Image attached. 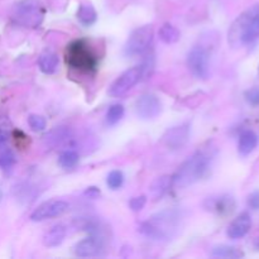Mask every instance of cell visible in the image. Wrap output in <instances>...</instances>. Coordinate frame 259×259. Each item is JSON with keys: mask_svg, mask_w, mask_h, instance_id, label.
I'll return each instance as SVG.
<instances>
[{"mask_svg": "<svg viewBox=\"0 0 259 259\" xmlns=\"http://www.w3.org/2000/svg\"><path fill=\"white\" fill-rule=\"evenodd\" d=\"M180 30L176 27H174L172 24H166L162 25L158 30V37L166 45H172V43H176L180 39Z\"/></svg>", "mask_w": 259, "mask_h": 259, "instance_id": "cell-22", "label": "cell"}, {"mask_svg": "<svg viewBox=\"0 0 259 259\" xmlns=\"http://www.w3.org/2000/svg\"><path fill=\"white\" fill-rule=\"evenodd\" d=\"M2 199H3V191L2 189H0V201H2Z\"/></svg>", "mask_w": 259, "mask_h": 259, "instance_id": "cell-33", "label": "cell"}, {"mask_svg": "<svg viewBox=\"0 0 259 259\" xmlns=\"http://www.w3.org/2000/svg\"><path fill=\"white\" fill-rule=\"evenodd\" d=\"M187 66L192 75L199 80L209 77V52L206 48L196 46L187 55Z\"/></svg>", "mask_w": 259, "mask_h": 259, "instance_id": "cell-8", "label": "cell"}, {"mask_svg": "<svg viewBox=\"0 0 259 259\" xmlns=\"http://www.w3.org/2000/svg\"><path fill=\"white\" fill-rule=\"evenodd\" d=\"M66 234H67V230H66V227L62 224L53 225L50 230L45 233L43 235V244L46 247H58L61 243L65 240Z\"/></svg>", "mask_w": 259, "mask_h": 259, "instance_id": "cell-16", "label": "cell"}, {"mask_svg": "<svg viewBox=\"0 0 259 259\" xmlns=\"http://www.w3.org/2000/svg\"><path fill=\"white\" fill-rule=\"evenodd\" d=\"M180 224H181L180 211L167 209L152 215L149 219L142 223L139 232L154 242H167L177 234L180 230Z\"/></svg>", "mask_w": 259, "mask_h": 259, "instance_id": "cell-1", "label": "cell"}, {"mask_svg": "<svg viewBox=\"0 0 259 259\" xmlns=\"http://www.w3.org/2000/svg\"><path fill=\"white\" fill-rule=\"evenodd\" d=\"M78 158L80 157H78L77 152L73 151V149H66L58 157V163H60L62 168L68 169L72 168V167H75L78 163Z\"/></svg>", "mask_w": 259, "mask_h": 259, "instance_id": "cell-23", "label": "cell"}, {"mask_svg": "<svg viewBox=\"0 0 259 259\" xmlns=\"http://www.w3.org/2000/svg\"><path fill=\"white\" fill-rule=\"evenodd\" d=\"M153 25L147 24L139 27L132 32L124 46V53L128 57H136V56L143 55L151 46L153 40Z\"/></svg>", "mask_w": 259, "mask_h": 259, "instance_id": "cell-6", "label": "cell"}, {"mask_svg": "<svg viewBox=\"0 0 259 259\" xmlns=\"http://www.w3.org/2000/svg\"><path fill=\"white\" fill-rule=\"evenodd\" d=\"M172 186V177L171 176H161L158 179L154 180L152 182L151 187H149V196L152 200L157 201L161 200L164 195L168 192L169 187Z\"/></svg>", "mask_w": 259, "mask_h": 259, "instance_id": "cell-18", "label": "cell"}, {"mask_svg": "<svg viewBox=\"0 0 259 259\" xmlns=\"http://www.w3.org/2000/svg\"><path fill=\"white\" fill-rule=\"evenodd\" d=\"M162 104L156 95L146 94L142 95L136 103V113L139 118L144 120L154 119L161 114Z\"/></svg>", "mask_w": 259, "mask_h": 259, "instance_id": "cell-11", "label": "cell"}, {"mask_svg": "<svg viewBox=\"0 0 259 259\" xmlns=\"http://www.w3.org/2000/svg\"><path fill=\"white\" fill-rule=\"evenodd\" d=\"M124 115V106L121 104H113L106 113V123L109 125H115Z\"/></svg>", "mask_w": 259, "mask_h": 259, "instance_id": "cell-24", "label": "cell"}, {"mask_svg": "<svg viewBox=\"0 0 259 259\" xmlns=\"http://www.w3.org/2000/svg\"><path fill=\"white\" fill-rule=\"evenodd\" d=\"M146 202H147L146 196H137V197H133V199L129 201V206H131V209L133 210V211H141V210L144 207V205H146Z\"/></svg>", "mask_w": 259, "mask_h": 259, "instance_id": "cell-29", "label": "cell"}, {"mask_svg": "<svg viewBox=\"0 0 259 259\" xmlns=\"http://www.w3.org/2000/svg\"><path fill=\"white\" fill-rule=\"evenodd\" d=\"M252 228V218L248 212H242L229 224L227 235L230 239H240L249 233Z\"/></svg>", "mask_w": 259, "mask_h": 259, "instance_id": "cell-15", "label": "cell"}, {"mask_svg": "<svg viewBox=\"0 0 259 259\" xmlns=\"http://www.w3.org/2000/svg\"><path fill=\"white\" fill-rule=\"evenodd\" d=\"M190 138V125L189 124H181L167 131L163 136V142L167 148L169 149H181L186 146Z\"/></svg>", "mask_w": 259, "mask_h": 259, "instance_id": "cell-13", "label": "cell"}, {"mask_svg": "<svg viewBox=\"0 0 259 259\" xmlns=\"http://www.w3.org/2000/svg\"><path fill=\"white\" fill-rule=\"evenodd\" d=\"M244 99L250 106H259V86L248 89L244 93Z\"/></svg>", "mask_w": 259, "mask_h": 259, "instance_id": "cell-28", "label": "cell"}, {"mask_svg": "<svg viewBox=\"0 0 259 259\" xmlns=\"http://www.w3.org/2000/svg\"><path fill=\"white\" fill-rule=\"evenodd\" d=\"M8 139H9V134H8V132L5 131V129L0 128V149L5 148V146H7L8 143Z\"/></svg>", "mask_w": 259, "mask_h": 259, "instance_id": "cell-31", "label": "cell"}, {"mask_svg": "<svg viewBox=\"0 0 259 259\" xmlns=\"http://www.w3.org/2000/svg\"><path fill=\"white\" fill-rule=\"evenodd\" d=\"M247 204L250 209L259 210V190H257V191H253L252 194L248 196Z\"/></svg>", "mask_w": 259, "mask_h": 259, "instance_id": "cell-30", "label": "cell"}, {"mask_svg": "<svg viewBox=\"0 0 259 259\" xmlns=\"http://www.w3.org/2000/svg\"><path fill=\"white\" fill-rule=\"evenodd\" d=\"M211 257L238 259L244 257V253L238 248L230 247V245H218V247L212 248Z\"/></svg>", "mask_w": 259, "mask_h": 259, "instance_id": "cell-21", "label": "cell"}, {"mask_svg": "<svg viewBox=\"0 0 259 259\" xmlns=\"http://www.w3.org/2000/svg\"><path fill=\"white\" fill-rule=\"evenodd\" d=\"M70 205L63 200H48V201L40 204L30 215L32 222H45V220L53 219V218L62 217L65 212L68 211Z\"/></svg>", "mask_w": 259, "mask_h": 259, "instance_id": "cell-9", "label": "cell"}, {"mask_svg": "<svg viewBox=\"0 0 259 259\" xmlns=\"http://www.w3.org/2000/svg\"><path fill=\"white\" fill-rule=\"evenodd\" d=\"M143 76V66H134L129 70L124 71L109 89V94L114 98L124 95L128 93L133 86H136L139 82V80Z\"/></svg>", "mask_w": 259, "mask_h": 259, "instance_id": "cell-7", "label": "cell"}, {"mask_svg": "<svg viewBox=\"0 0 259 259\" xmlns=\"http://www.w3.org/2000/svg\"><path fill=\"white\" fill-rule=\"evenodd\" d=\"M124 182V175L123 172L119 171V169H114L109 174L108 179H106V184H108L109 189L111 190H119L123 186Z\"/></svg>", "mask_w": 259, "mask_h": 259, "instance_id": "cell-26", "label": "cell"}, {"mask_svg": "<svg viewBox=\"0 0 259 259\" xmlns=\"http://www.w3.org/2000/svg\"><path fill=\"white\" fill-rule=\"evenodd\" d=\"M15 156L10 149H8L7 147L3 148L2 153H0V168L4 169V171H8V169L12 168L15 164Z\"/></svg>", "mask_w": 259, "mask_h": 259, "instance_id": "cell-25", "label": "cell"}, {"mask_svg": "<svg viewBox=\"0 0 259 259\" xmlns=\"http://www.w3.org/2000/svg\"><path fill=\"white\" fill-rule=\"evenodd\" d=\"M12 18L23 27L37 28L45 18V7L39 0H20L13 8Z\"/></svg>", "mask_w": 259, "mask_h": 259, "instance_id": "cell-5", "label": "cell"}, {"mask_svg": "<svg viewBox=\"0 0 259 259\" xmlns=\"http://www.w3.org/2000/svg\"><path fill=\"white\" fill-rule=\"evenodd\" d=\"M258 146V136L250 129L243 131L239 136V143H238V151L242 156H248L252 153Z\"/></svg>", "mask_w": 259, "mask_h": 259, "instance_id": "cell-17", "label": "cell"}, {"mask_svg": "<svg viewBox=\"0 0 259 259\" xmlns=\"http://www.w3.org/2000/svg\"><path fill=\"white\" fill-rule=\"evenodd\" d=\"M28 124H29L30 129L33 132H42L45 131L46 126H47V121L43 118L42 115H38V114H32L28 118Z\"/></svg>", "mask_w": 259, "mask_h": 259, "instance_id": "cell-27", "label": "cell"}, {"mask_svg": "<svg viewBox=\"0 0 259 259\" xmlns=\"http://www.w3.org/2000/svg\"><path fill=\"white\" fill-rule=\"evenodd\" d=\"M38 66L39 70L46 75H52L56 72L58 67V56L55 52H43L38 58Z\"/></svg>", "mask_w": 259, "mask_h": 259, "instance_id": "cell-19", "label": "cell"}, {"mask_svg": "<svg viewBox=\"0 0 259 259\" xmlns=\"http://www.w3.org/2000/svg\"><path fill=\"white\" fill-rule=\"evenodd\" d=\"M253 245H254L255 249L259 250V238H257V239L254 240V243H253Z\"/></svg>", "mask_w": 259, "mask_h": 259, "instance_id": "cell-32", "label": "cell"}, {"mask_svg": "<svg viewBox=\"0 0 259 259\" xmlns=\"http://www.w3.org/2000/svg\"><path fill=\"white\" fill-rule=\"evenodd\" d=\"M212 157L214 154L211 153V149L197 151L179 167L176 174L172 176V185L184 189L204 179L210 171Z\"/></svg>", "mask_w": 259, "mask_h": 259, "instance_id": "cell-2", "label": "cell"}, {"mask_svg": "<svg viewBox=\"0 0 259 259\" xmlns=\"http://www.w3.org/2000/svg\"><path fill=\"white\" fill-rule=\"evenodd\" d=\"M66 63L76 72L91 75L98 68L99 56L89 40L76 39L67 46Z\"/></svg>", "mask_w": 259, "mask_h": 259, "instance_id": "cell-4", "label": "cell"}, {"mask_svg": "<svg viewBox=\"0 0 259 259\" xmlns=\"http://www.w3.org/2000/svg\"><path fill=\"white\" fill-rule=\"evenodd\" d=\"M204 206L207 211H211L220 217L230 215L235 210V200L230 195H218V196L207 197L204 202Z\"/></svg>", "mask_w": 259, "mask_h": 259, "instance_id": "cell-12", "label": "cell"}, {"mask_svg": "<svg viewBox=\"0 0 259 259\" xmlns=\"http://www.w3.org/2000/svg\"><path fill=\"white\" fill-rule=\"evenodd\" d=\"M105 243L106 239L89 235L88 238L76 243L75 247H73V253L81 258L99 257L105 252Z\"/></svg>", "mask_w": 259, "mask_h": 259, "instance_id": "cell-10", "label": "cell"}, {"mask_svg": "<svg viewBox=\"0 0 259 259\" xmlns=\"http://www.w3.org/2000/svg\"><path fill=\"white\" fill-rule=\"evenodd\" d=\"M259 38V4L248 8L230 25L228 40L233 48L250 45Z\"/></svg>", "mask_w": 259, "mask_h": 259, "instance_id": "cell-3", "label": "cell"}, {"mask_svg": "<svg viewBox=\"0 0 259 259\" xmlns=\"http://www.w3.org/2000/svg\"><path fill=\"white\" fill-rule=\"evenodd\" d=\"M77 19L80 20V23L85 27H90L98 19V14H96L95 8L93 7L89 3H82L80 4L77 10Z\"/></svg>", "mask_w": 259, "mask_h": 259, "instance_id": "cell-20", "label": "cell"}, {"mask_svg": "<svg viewBox=\"0 0 259 259\" xmlns=\"http://www.w3.org/2000/svg\"><path fill=\"white\" fill-rule=\"evenodd\" d=\"M76 227L78 229L88 232L89 235L103 238V239H109V228L104 222H101L99 218L85 217L76 219Z\"/></svg>", "mask_w": 259, "mask_h": 259, "instance_id": "cell-14", "label": "cell"}]
</instances>
